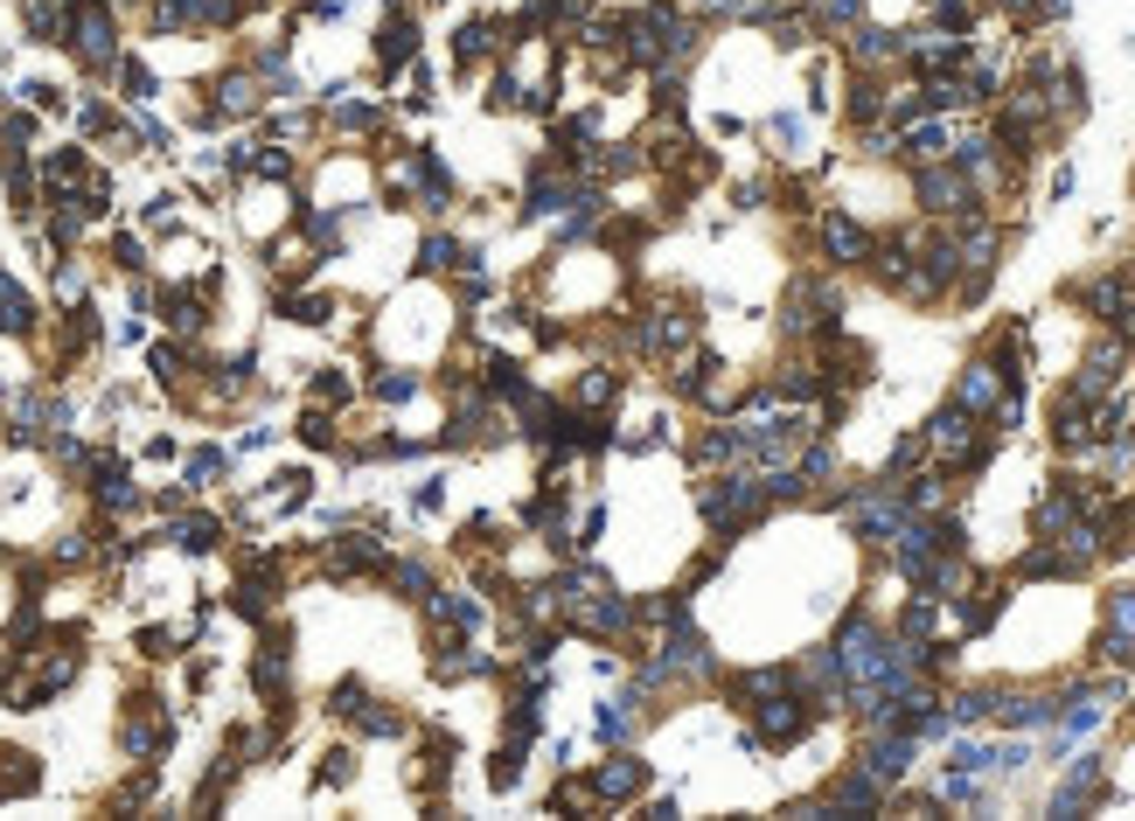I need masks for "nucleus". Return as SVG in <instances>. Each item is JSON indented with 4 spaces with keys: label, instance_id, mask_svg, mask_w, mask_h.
<instances>
[{
    "label": "nucleus",
    "instance_id": "obj_1",
    "mask_svg": "<svg viewBox=\"0 0 1135 821\" xmlns=\"http://www.w3.org/2000/svg\"><path fill=\"white\" fill-rule=\"evenodd\" d=\"M63 42L84 57V70H119V21L104 0H70V29Z\"/></svg>",
    "mask_w": 1135,
    "mask_h": 821
},
{
    "label": "nucleus",
    "instance_id": "obj_2",
    "mask_svg": "<svg viewBox=\"0 0 1135 821\" xmlns=\"http://www.w3.org/2000/svg\"><path fill=\"white\" fill-rule=\"evenodd\" d=\"M168 738H175V724H168V703H161V697H133V703H126V718H119V745H126V759L168 752Z\"/></svg>",
    "mask_w": 1135,
    "mask_h": 821
},
{
    "label": "nucleus",
    "instance_id": "obj_3",
    "mask_svg": "<svg viewBox=\"0 0 1135 821\" xmlns=\"http://www.w3.org/2000/svg\"><path fill=\"white\" fill-rule=\"evenodd\" d=\"M328 710H335V718H349L362 738H398V731H405V718H398V710H390V703H377V697L362 690V682H335Z\"/></svg>",
    "mask_w": 1135,
    "mask_h": 821
},
{
    "label": "nucleus",
    "instance_id": "obj_4",
    "mask_svg": "<svg viewBox=\"0 0 1135 821\" xmlns=\"http://www.w3.org/2000/svg\"><path fill=\"white\" fill-rule=\"evenodd\" d=\"M641 787H648V765H641V759H627V752L599 759V765H593V780H586V793H593V801H606V808H627Z\"/></svg>",
    "mask_w": 1135,
    "mask_h": 821
},
{
    "label": "nucleus",
    "instance_id": "obj_5",
    "mask_svg": "<svg viewBox=\"0 0 1135 821\" xmlns=\"http://www.w3.org/2000/svg\"><path fill=\"white\" fill-rule=\"evenodd\" d=\"M919 202L934 209V217H968L975 209V189H968V174L962 168H919Z\"/></svg>",
    "mask_w": 1135,
    "mask_h": 821
},
{
    "label": "nucleus",
    "instance_id": "obj_6",
    "mask_svg": "<svg viewBox=\"0 0 1135 821\" xmlns=\"http://www.w3.org/2000/svg\"><path fill=\"white\" fill-rule=\"evenodd\" d=\"M571 627H578V633H599V641H614V633L635 627V605H627L614 585H606V592H593V599H578V605H571Z\"/></svg>",
    "mask_w": 1135,
    "mask_h": 821
},
{
    "label": "nucleus",
    "instance_id": "obj_7",
    "mask_svg": "<svg viewBox=\"0 0 1135 821\" xmlns=\"http://www.w3.org/2000/svg\"><path fill=\"white\" fill-rule=\"evenodd\" d=\"M753 710H759V745H787V738H802L808 718H815V703L787 697V690H774V703H753Z\"/></svg>",
    "mask_w": 1135,
    "mask_h": 821
},
{
    "label": "nucleus",
    "instance_id": "obj_8",
    "mask_svg": "<svg viewBox=\"0 0 1135 821\" xmlns=\"http://www.w3.org/2000/svg\"><path fill=\"white\" fill-rule=\"evenodd\" d=\"M446 439L454 445H495L501 439V411H495V397L481 390V397H460V411H454V425H446Z\"/></svg>",
    "mask_w": 1135,
    "mask_h": 821
},
{
    "label": "nucleus",
    "instance_id": "obj_9",
    "mask_svg": "<svg viewBox=\"0 0 1135 821\" xmlns=\"http://www.w3.org/2000/svg\"><path fill=\"white\" fill-rule=\"evenodd\" d=\"M927 445H934V453H947V460H962V467L983 460V445H975V425H968V411H962V404H947L934 425H927Z\"/></svg>",
    "mask_w": 1135,
    "mask_h": 821
},
{
    "label": "nucleus",
    "instance_id": "obj_10",
    "mask_svg": "<svg viewBox=\"0 0 1135 821\" xmlns=\"http://www.w3.org/2000/svg\"><path fill=\"white\" fill-rule=\"evenodd\" d=\"M864 773L878 787H899L913 773V731H892V738H870L864 745Z\"/></svg>",
    "mask_w": 1135,
    "mask_h": 821
},
{
    "label": "nucleus",
    "instance_id": "obj_11",
    "mask_svg": "<svg viewBox=\"0 0 1135 821\" xmlns=\"http://www.w3.org/2000/svg\"><path fill=\"white\" fill-rule=\"evenodd\" d=\"M411 181H418V209H426V217H446V209H454V174H446V161L432 147L411 153Z\"/></svg>",
    "mask_w": 1135,
    "mask_h": 821
},
{
    "label": "nucleus",
    "instance_id": "obj_12",
    "mask_svg": "<svg viewBox=\"0 0 1135 821\" xmlns=\"http://www.w3.org/2000/svg\"><path fill=\"white\" fill-rule=\"evenodd\" d=\"M258 70H230V77H217V98L202 104L196 119H245V112H258Z\"/></svg>",
    "mask_w": 1135,
    "mask_h": 821
},
{
    "label": "nucleus",
    "instance_id": "obj_13",
    "mask_svg": "<svg viewBox=\"0 0 1135 821\" xmlns=\"http://www.w3.org/2000/svg\"><path fill=\"white\" fill-rule=\"evenodd\" d=\"M663 661H669L676 675H710V641L676 613V620H669V641H663Z\"/></svg>",
    "mask_w": 1135,
    "mask_h": 821
},
{
    "label": "nucleus",
    "instance_id": "obj_14",
    "mask_svg": "<svg viewBox=\"0 0 1135 821\" xmlns=\"http://www.w3.org/2000/svg\"><path fill=\"white\" fill-rule=\"evenodd\" d=\"M571 202H578V181L558 174V168H544V174H530V202H522V217H530V223L544 217V223H550V217H565Z\"/></svg>",
    "mask_w": 1135,
    "mask_h": 821
},
{
    "label": "nucleus",
    "instance_id": "obj_15",
    "mask_svg": "<svg viewBox=\"0 0 1135 821\" xmlns=\"http://www.w3.org/2000/svg\"><path fill=\"white\" fill-rule=\"evenodd\" d=\"M690 313H683V307H663V313H655V321H641L635 328V349H648V356H669V349H683V341H690Z\"/></svg>",
    "mask_w": 1135,
    "mask_h": 821
},
{
    "label": "nucleus",
    "instance_id": "obj_16",
    "mask_svg": "<svg viewBox=\"0 0 1135 821\" xmlns=\"http://www.w3.org/2000/svg\"><path fill=\"white\" fill-rule=\"evenodd\" d=\"M823 244H829L836 264H864V258H870V230L850 223L843 209H829V217H823Z\"/></svg>",
    "mask_w": 1135,
    "mask_h": 821
},
{
    "label": "nucleus",
    "instance_id": "obj_17",
    "mask_svg": "<svg viewBox=\"0 0 1135 821\" xmlns=\"http://www.w3.org/2000/svg\"><path fill=\"white\" fill-rule=\"evenodd\" d=\"M509 49V36H501V21H460V36H454V57L474 70L481 57H501Z\"/></svg>",
    "mask_w": 1135,
    "mask_h": 821
},
{
    "label": "nucleus",
    "instance_id": "obj_18",
    "mask_svg": "<svg viewBox=\"0 0 1135 821\" xmlns=\"http://www.w3.org/2000/svg\"><path fill=\"white\" fill-rule=\"evenodd\" d=\"M955 404H962V411H989V404H1003V369H996V362H968Z\"/></svg>",
    "mask_w": 1135,
    "mask_h": 821
},
{
    "label": "nucleus",
    "instance_id": "obj_19",
    "mask_svg": "<svg viewBox=\"0 0 1135 821\" xmlns=\"http://www.w3.org/2000/svg\"><path fill=\"white\" fill-rule=\"evenodd\" d=\"M418 57V29H411V14H390L384 29H377V63L384 70H405Z\"/></svg>",
    "mask_w": 1135,
    "mask_h": 821
},
{
    "label": "nucleus",
    "instance_id": "obj_20",
    "mask_svg": "<svg viewBox=\"0 0 1135 821\" xmlns=\"http://www.w3.org/2000/svg\"><path fill=\"white\" fill-rule=\"evenodd\" d=\"M996 718L1010 724V731H1032V724L1059 718V697H996Z\"/></svg>",
    "mask_w": 1135,
    "mask_h": 821
},
{
    "label": "nucleus",
    "instance_id": "obj_21",
    "mask_svg": "<svg viewBox=\"0 0 1135 821\" xmlns=\"http://www.w3.org/2000/svg\"><path fill=\"white\" fill-rule=\"evenodd\" d=\"M495 661L474 648V641H446L439 654H432V675H446V682H460V675H488Z\"/></svg>",
    "mask_w": 1135,
    "mask_h": 821
},
{
    "label": "nucleus",
    "instance_id": "obj_22",
    "mask_svg": "<svg viewBox=\"0 0 1135 821\" xmlns=\"http://www.w3.org/2000/svg\"><path fill=\"white\" fill-rule=\"evenodd\" d=\"M36 780H42L36 752H14V745H0V801H14V793H36Z\"/></svg>",
    "mask_w": 1135,
    "mask_h": 821
},
{
    "label": "nucleus",
    "instance_id": "obj_23",
    "mask_svg": "<svg viewBox=\"0 0 1135 821\" xmlns=\"http://www.w3.org/2000/svg\"><path fill=\"white\" fill-rule=\"evenodd\" d=\"M168 537H175L181 550H189V558H209V550L223 543V522H217V515H175V529H168Z\"/></svg>",
    "mask_w": 1135,
    "mask_h": 821
},
{
    "label": "nucleus",
    "instance_id": "obj_24",
    "mask_svg": "<svg viewBox=\"0 0 1135 821\" xmlns=\"http://www.w3.org/2000/svg\"><path fill=\"white\" fill-rule=\"evenodd\" d=\"M377 564H384L377 537H341V543H335V558H328V571H335V578H356V571H377Z\"/></svg>",
    "mask_w": 1135,
    "mask_h": 821
},
{
    "label": "nucleus",
    "instance_id": "obj_25",
    "mask_svg": "<svg viewBox=\"0 0 1135 821\" xmlns=\"http://www.w3.org/2000/svg\"><path fill=\"white\" fill-rule=\"evenodd\" d=\"M29 328H36V300L0 272V334H29Z\"/></svg>",
    "mask_w": 1135,
    "mask_h": 821
},
{
    "label": "nucleus",
    "instance_id": "obj_26",
    "mask_svg": "<svg viewBox=\"0 0 1135 821\" xmlns=\"http://www.w3.org/2000/svg\"><path fill=\"white\" fill-rule=\"evenodd\" d=\"M614 397H620V377H614V369H586V377L571 383V404H578V411H606Z\"/></svg>",
    "mask_w": 1135,
    "mask_h": 821
},
{
    "label": "nucleus",
    "instance_id": "obj_27",
    "mask_svg": "<svg viewBox=\"0 0 1135 821\" xmlns=\"http://www.w3.org/2000/svg\"><path fill=\"white\" fill-rule=\"evenodd\" d=\"M279 313H286V321H300V328H328L335 300L328 293H279Z\"/></svg>",
    "mask_w": 1135,
    "mask_h": 821
},
{
    "label": "nucleus",
    "instance_id": "obj_28",
    "mask_svg": "<svg viewBox=\"0 0 1135 821\" xmlns=\"http://www.w3.org/2000/svg\"><path fill=\"white\" fill-rule=\"evenodd\" d=\"M418 272H460V237L426 230V244H418Z\"/></svg>",
    "mask_w": 1135,
    "mask_h": 821
},
{
    "label": "nucleus",
    "instance_id": "obj_29",
    "mask_svg": "<svg viewBox=\"0 0 1135 821\" xmlns=\"http://www.w3.org/2000/svg\"><path fill=\"white\" fill-rule=\"evenodd\" d=\"M161 307H168V328H181V334H196L209 313H202V293H189V286H175V293H161Z\"/></svg>",
    "mask_w": 1135,
    "mask_h": 821
},
{
    "label": "nucleus",
    "instance_id": "obj_30",
    "mask_svg": "<svg viewBox=\"0 0 1135 821\" xmlns=\"http://www.w3.org/2000/svg\"><path fill=\"white\" fill-rule=\"evenodd\" d=\"M627 724H635V697H614V703H599V710H593V731L606 738V745H620Z\"/></svg>",
    "mask_w": 1135,
    "mask_h": 821
},
{
    "label": "nucleus",
    "instance_id": "obj_31",
    "mask_svg": "<svg viewBox=\"0 0 1135 821\" xmlns=\"http://www.w3.org/2000/svg\"><path fill=\"white\" fill-rule=\"evenodd\" d=\"M947 147H955V140H947V126H940V119H927V126H913V132H906V153H913V161H947Z\"/></svg>",
    "mask_w": 1135,
    "mask_h": 821
},
{
    "label": "nucleus",
    "instance_id": "obj_32",
    "mask_svg": "<svg viewBox=\"0 0 1135 821\" xmlns=\"http://www.w3.org/2000/svg\"><path fill=\"white\" fill-rule=\"evenodd\" d=\"M857 63H892V57H906V36H885V29H857Z\"/></svg>",
    "mask_w": 1135,
    "mask_h": 821
},
{
    "label": "nucleus",
    "instance_id": "obj_33",
    "mask_svg": "<svg viewBox=\"0 0 1135 821\" xmlns=\"http://www.w3.org/2000/svg\"><path fill=\"white\" fill-rule=\"evenodd\" d=\"M390 585H398V599H426L432 592V564L426 558H398L390 564Z\"/></svg>",
    "mask_w": 1135,
    "mask_h": 821
},
{
    "label": "nucleus",
    "instance_id": "obj_34",
    "mask_svg": "<svg viewBox=\"0 0 1135 821\" xmlns=\"http://www.w3.org/2000/svg\"><path fill=\"white\" fill-rule=\"evenodd\" d=\"M119 84H126V98H133V104H147L153 91H161V77H153L147 63H133V57H119Z\"/></svg>",
    "mask_w": 1135,
    "mask_h": 821
},
{
    "label": "nucleus",
    "instance_id": "obj_35",
    "mask_svg": "<svg viewBox=\"0 0 1135 821\" xmlns=\"http://www.w3.org/2000/svg\"><path fill=\"white\" fill-rule=\"evenodd\" d=\"M975 718H996V690H962L947 710V724H975Z\"/></svg>",
    "mask_w": 1135,
    "mask_h": 821
},
{
    "label": "nucleus",
    "instance_id": "obj_36",
    "mask_svg": "<svg viewBox=\"0 0 1135 821\" xmlns=\"http://www.w3.org/2000/svg\"><path fill=\"white\" fill-rule=\"evenodd\" d=\"M411 397H418L411 369H384V377H377V404H411Z\"/></svg>",
    "mask_w": 1135,
    "mask_h": 821
},
{
    "label": "nucleus",
    "instance_id": "obj_37",
    "mask_svg": "<svg viewBox=\"0 0 1135 821\" xmlns=\"http://www.w3.org/2000/svg\"><path fill=\"white\" fill-rule=\"evenodd\" d=\"M181 473H189V488H217L223 481V453H217V445H202V453H189Z\"/></svg>",
    "mask_w": 1135,
    "mask_h": 821
},
{
    "label": "nucleus",
    "instance_id": "obj_38",
    "mask_svg": "<svg viewBox=\"0 0 1135 821\" xmlns=\"http://www.w3.org/2000/svg\"><path fill=\"white\" fill-rule=\"evenodd\" d=\"M153 377H161V383L175 390L181 377H189V356H181V349H175V341H161V349H153Z\"/></svg>",
    "mask_w": 1135,
    "mask_h": 821
},
{
    "label": "nucleus",
    "instance_id": "obj_39",
    "mask_svg": "<svg viewBox=\"0 0 1135 821\" xmlns=\"http://www.w3.org/2000/svg\"><path fill=\"white\" fill-rule=\"evenodd\" d=\"M140 654H147V661L181 654V633H175V627H147V633H140Z\"/></svg>",
    "mask_w": 1135,
    "mask_h": 821
},
{
    "label": "nucleus",
    "instance_id": "obj_40",
    "mask_svg": "<svg viewBox=\"0 0 1135 821\" xmlns=\"http://www.w3.org/2000/svg\"><path fill=\"white\" fill-rule=\"evenodd\" d=\"M516 773H522V738H509V745L495 752V773H488V780H495V787H516Z\"/></svg>",
    "mask_w": 1135,
    "mask_h": 821
},
{
    "label": "nucleus",
    "instance_id": "obj_41",
    "mask_svg": "<svg viewBox=\"0 0 1135 821\" xmlns=\"http://www.w3.org/2000/svg\"><path fill=\"white\" fill-rule=\"evenodd\" d=\"M251 168L266 174V181H286V174H293V153H286V147H266V153H251Z\"/></svg>",
    "mask_w": 1135,
    "mask_h": 821
},
{
    "label": "nucleus",
    "instance_id": "obj_42",
    "mask_svg": "<svg viewBox=\"0 0 1135 821\" xmlns=\"http://www.w3.org/2000/svg\"><path fill=\"white\" fill-rule=\"evenodd\" d=\"M112 258H119V272H140V264H147V244H140V237H112Z\"/></svg>",
    "mask_w": 1135,
    "mask_h": 821
},
{
    "label": "nucleus",
    "instance_id": "obj_43",
    "mask_svg": "<svg viewBox=\"0 0 1135 821\" xmlns=\"http://www.w3.org/2000/svg\"><path fill=\"white\" fill-rule=\"evenodd\" d=\"M829 473H836V453H829V445H808V453H802V481H829Z\"/></svg>",
    "mask_w": 1135,
    "mask_h": 821
},
{
    "label": "nucleus",
    "instance_id": "obj_44",
    "mask_svg": "<svg viewBox=\"0 0 1135 821\" xmlns=\"http://www.w3.org/2000/svg\"><path fill=\"white\" fill-rule=\"evenodd\" d=\"M300 439H307V445H335V418H328V411H307V418H300Z\"/></svg>",
    "mask_w": 1135,
    "mask_h": 821
},
{
    "label": "nucleus",
    "instance_id": "obj_45",
    "mask_svg": "<svg viewBox=\"0 0 1135 821\" xmlns=\"http://www.w3.org/2000/svg\"><path fill=\"white\" fill-rule=\"evenodd\" d=\"M356 780V752H328V765H321V787H349Z\"/></svg>",
    "mask_w": 1135,
    "mask_h": 821
},
{
    "label": "nucleus",
    "instance_id": "obj_46",
    "mask_svg": "<svg viewBox=\"0 0 1135 821\" xmlns=\"http://www.w3.org/2000/svg\"><path fill=\"white\" fill-rule=\"evenodd\" d=\"M313 397H321V404H349V377H341V369H328V377H313Z\"/></svg>",
    "mask_w": 1135,
    "mask_h": 821
},
{
    "label": "nucleus",
    "instance_id": "obj_47",
    "mask_svg": "<svg viewBox=\"0 0 1135 821\" xmlns=\"http://www.w3.org/2000/svg\"><path fill=\"white\" fill-rule=\"evenodd\" d=\"M411 501H418V509H439V501H446V481H439V473H426V481L411 488Z\"/></svg>",
    "mask_w": 1135,
    "mask_h": 821
},
{
    "label": "nucleus",
    "instance_id": "obj_48",
    "mask_svg": "<svg viewBox=\"0 0 1135 821\" xmlns=\"http://www.w3.org/2000/svg\"><path fill=\"white\" fill-rule=\"evenodd\" d=\"M77 126H84V132H112V112H104V104H84V112H77Z\"/></svg>",
    "mask_w": 1135,
    "mask_h": 821
},
{
    "label": "nucleus",
    "instance_id": "obj_49",
    "mask_svg": "<svg viewBox=\"0 0 1135 821\" xmlns=\"http://www.w3.org/2000/svg\"><path fill=\"white\" fill-rule=\"evenodd\" d=\"M57 293H63V300L84 293V272H77V264H63V272H57Z\"/></svg>",
    "mask_w": 1135,
    "mask_h": 821
}]
</instances>
